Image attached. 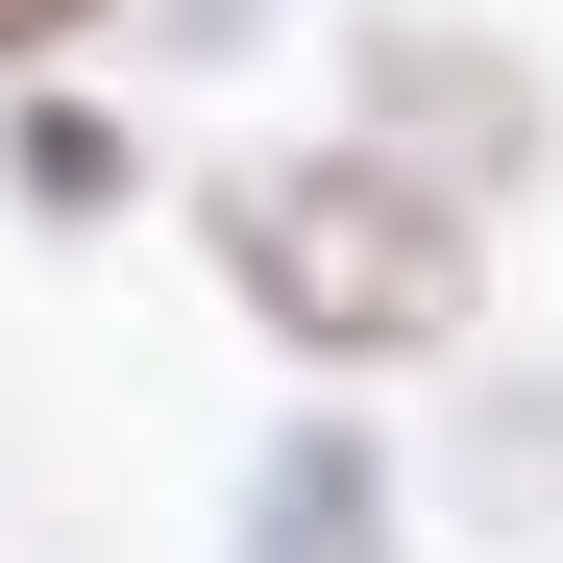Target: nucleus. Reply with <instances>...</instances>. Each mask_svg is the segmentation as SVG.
Wrapping results in <instances>:
<instances>
[{
    "mask_svg": "<svg viewBox=\"0 0 563 563\" xmlns=\"http://www.w3.org/2000/svg\"><path fill=\"white\" fill-rule=\"evenodd\" d=\"M245 563H393V465H367L343 417H295L245 465Z\"/></svg>",
    "mask_w": 563,
    "mask_h": 563,
    "instance_id": "obj_3",
    "label": "nucleus"
},
{
    "mask_svg": "<svg viewBox=\"0 0 563 563\" xmlns=\"http://www.w3.org/2000/svg\"><path fill=\"white\" fill-rule=\"evenodd\" d=\"M25 197H49V221H123V123H99V99H25Z\"/></svg>",
    "mask_w": 563,
    "mask_h": 563,
    "instance_id": "obj_4",
    "label": "nucleus"
},
{
    "mask_svg": "<svg viewBox=\"0 0 563 563\" xmlns=\"http://www.w3.org/2000/svg\"><path fill=\"white\" fill-rule=\"evenodd\" d=\"M221 295L295 367H417V343H465V197H417L393 147H245L221 172Z\"/></svg>",
    "mask_w": 563,
    "mask_h": 563,
    "instance_id": "obj_1",
    "label": "nucleus"
},
{
    "mask_svg": "<svg viewBox=\"0 0 563 563\" xmlns=\"http://www.w3.org/2000/svg\"><path fill=\"white\" fill-rule=\"evenodd\" d=\"M74 25H99V0H0V74H49V49H74Z\"/></svg>",
    "mask_w": 563,
    "mask_h": 563,
    "instance_id": "obj_5",
    "label": "nucleus"
},
{
    "mask_svg": "<svg viewBox=\"0 0 563 563\" xmlns=\"http://www.w3.org/2000/svg\"><path fill=\"white\" fill-rule=\"evenodd\" d=\"M343 99H367V147H393L417 197H515V172L563 147V123H539V74H515L490 25H367V49H343Z\"/></svg>",
    "mask_w": 563,
    "mask_h": 563,
    "instance_id": "obj_2",
    "label": "nucleus"
}]
</instances>
